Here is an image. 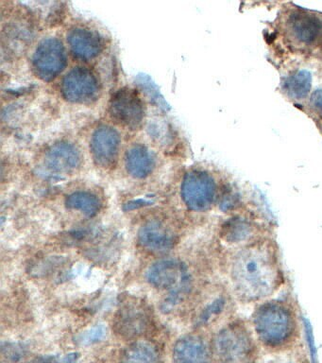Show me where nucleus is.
<instances>
[{
	"label": "nucleus",
	"instance_id": "obj_1",
	"mask_svg": "<svg viewBox=\"0 0 322 363\" xmlns=\"http://www.w3.org/2000/svg\"><path fill=\"white\" fill-rule=\"evenodd\" d=\"M229 278L236 302L250 305L273 296L284 284L276 243L265 237L234 249L229 266Z\"/></svg>",
	"mask_w": 322,
	"mask_h": 363
},
{
	"label": "nucleus",
	"instance_id": "obj_2",
	"mask_svg": "<svg viewBox=\"0 0 322 363\" xmlns=\"http://www.w3.org/2000/svg\"><path fill=\"white\" fill-rule=\"evenodd\" d=\"M260 345L270 351L290 347L299 336L296 306L287 299H270L257 303L250 320Z\"/></svg>",
	"mask_w": 322,
	"mask_h": 363
},
{
	"label": "nucleus",
	"instance_id": "obj_3",
	"mask_svg": "<svg viewBox=\"0 0 322 363\" xmlns=\"http://www.w3.org/2000/svg\"><path fill=\"white\" fill-rule=\"evenodd\" d=\"M257 342L250 320L234 318L214 335V354L220 363H255L258 357Z\"/></svg>",
	"mask_w": 322,
	"mask_h": 363
},
{
	"label": "nucleus",
	"instance_id": "obj_4",
	"mask_svg": "<svg viewBox=\"0 0 322 363\" xmlns=\"http://www.w3.org/2000/svg\"><path fill=\"white\" fill-rule=\"evenodd\" d=\"M148 280L159 289H168L171 294L166 301V311L173 308L189 291L190 274L185 264L174 259L158 261L149 268Z\"/></svg>",
	"mask_w": 322,
	"mask_h": 363
},
{
	"label": "nucleus",
	"instance_id": "obj_5",
	"mask_svg": "<svg viewBox=\"0 0 322 363\" xmlns=\"http://www.w3.org/2000/svg\"><path fill=\"white\" fill-rule=\"evenodd\" d=\"M67 52L57 37L42 39L32 57V67L36 77L44 82H52L67 68Z\"/></svg>",
	"mask_w": 322,
	"mask_h": 363
},
{
	"label": "nucleus",
	"instance_id": "obj_6",
	"mask_svg": "<svg viewBox=\"0 0 322 363\" xmlns=\"http://www.w3.org/2000/svg\"><path fill=\"white\" fill-rule=\"evenodd\" d=\"M217 192L216 180L205 170L195 169L186 173L180 186L183 203L192 211L210 209L216 201Z\"/></svg>",
	"mask_w": 322,
	"mask_h": 363
},
{
	"label": "nucleus",
	"instance_id": "obj_7",
	"mask_svg": "<svg viewBox=\"0 0 322 363\" xmlns=\"http://www.w3.org/2000/svg\"><path fill=\"white\" fill-rule=\"evenodd\" d=\"M112 121L124 129H139L145 118V106L139 94L134 89L123 87L112 96L109 102Z\"/></svg>",
	"mask_w": 322,
	"mask_h": 363
},
{
	"label": "nucleus",
	"instance_id": "obj_8",
	"mask_svg": "<svg viewBox=\"0 0 322 363\" xmlns=\"http://www.w3.org/2000/svg\"><path fill=\"white\" fill-rule=\"evenodd\" d=\"M100 92L98 76L88 67H73L61 82L62 96L72 104H92L97 101Z\"/></svg>",
	"mask_w": 322,
	"mask_h": 363
},
{
	"label": "nucleus",
	"instance_id": "obj_9",
	"mask_svg": "<svg viewBox=\"0 0 322 363\" xmlns=\"http://www.w3.org/2000/svg\"><path fill=\"white\" fill-rule=\"evenodd\" d=\"M83 160V153L77 145L62 140L47 147L43 155V166L53 174H69L80 169Z\"/></svg>",
	"mask_w": 322,
	"mask_h": 363
},
{
	"label": "nucleus",
	"instance_id": "obj_10",
	"mask_svg": "<svg viewBox=\"0 0 322 363\" xmlns=\"http://www.w3.org/2000/svg\"><path fill=\"white\" fill-rule=\"evenodd\" d=\"M121 138L120 133L109 125H101L93 133L90 152L98 167L108 169L117 164L120 156Z\"/></svg>",
	"mask_w": 322,
	"mask_h": 363
},
{
	"label": "nucleus",
	"instance_id": "obj_11",
	"mask_svg": "<svg viewBox=\"0 0 322 363\" xmlns=\"http://www.w3.org/2000/svg\"><path fill=\"white\" fill-rule=\"evenodd\" d=\"M67 41L72 55L84 62L97 58L105 47L100 33L86 26L72 28L67 33Z\"/></svg>",
	"mask_w": 322,
	"mask_h": 363
},
{
	"label": "nucleus",
	"instance_id": "obj_12",
	"mask_svg": "<svg viewBox=\"0 0 322 363\" xmlns=\"http://www.w3.org/2000/svg\"><path fill=\"white\" fill-rule=\"evenodd\" d=\"M287 28L296 42L312 45L322 37V18L312 11L296 10L288 16Z\"/></svg>",
	"mask_w": 322,
	"mask_h": 363
},
{
	"label": "nucleus",
	"instance_id": "obj_13",
	"mask_svg": "<svg viewBox=\"0 0 322 363\" xmlns=\"http://www.w3.org/2000/svg\"><path fill=\"white\" fill-rule=\"evenodd\" d=\"M220 238L225 243L237 249L265 237H262L261 229L255 223L244 216L236 215L223 223Z\"/></svg>",
	"mask_w": 322,
	"mask_h": 363
},
{
	"label": "nucleus",
	"instance_id": "obj_14",
	"mask_svg": "<svg viewBox=\"0 0 322 363\" xmlns=\"http://www.w3.org/2000/svg\"><path fill=\"white\" fill-rule=\"evenodd\" d=\"M214 349L202 337L186 335L174 345V363H213Z\"/></svg>",
	"mask_w": 322,
	"mask_h": 363
},
{
	"label": "nucleus",
	"instance_id": "obj_15",
	"mask_svg": "<svg viewBox=\"0 0 322 363\" xmlns=\"http://www.w3.org/2000/svg\"><path fill=\"white\" fill-rule=\"evenodd\" d=\"M149 318L145 306L141 303H126L115 317V331L125 337H139L149 326Z\"/></svg>",
	"mask_w": 322,
	"mask_h": 363
},
{
	"label": "nucleus",
	"instance_id": "obj_16",
	"mask_svg": "<svg viewBox=\"0 0 322 363\" xmlns=\"http://www.w3.org/2000/svg\"><path fill=\"white\" fill-rule=\"evenodd\" d=\"M140 245L152 252L171 251L176 243L174 233L158 220H151L144 223L138 233Z\"/></svg>",
	"mask_w": 322,
	"mask_h": 363
},
{
	"label": "nucleus",
	"instance_id": "obj_17",
	"mask_svg": "<svg viewBox=\"0 0 322 363\" xmlns=\"http://www.w3.org/2000/svg\"><path fill=\"white\" fill-rule=\"evenodd\" d=\"M236 302L231 291L220 289L200 311L196 320L197 326L210 325L222 318L231 320L234 312L236 313Z\"/></svg>",
	"mask_w": 322,
	"mask_h": 363
},
{
	"label": "nucleus",
	"instance_id": "obj_18",
	"mask_svg": "<svg viewBox=\"0 0 322 363\" xmlns=\"http://www.w3.org/2000/svg\"><path fill=\"white\" fill-rule=\"evenodd\" d=\"M124 163L132 177L144 179L151 175L156 167L157 157L151 149L143 144H134L127 150Z\"/></svg>",
	"mask_w": 322,
	"mask_h": 363
},
{
	"label": "nucleus",
	"instance_id": "obj_19",
	"mask_svg": "<svg viewBox=\"0 0 322 363\" xmlns=\"http://www.w3.org/2000/svg\"><path fill=\"white\" fill-rule=\"evenodd\" d=\"M160 354L151 342H135L130 345L121 354V363H159Z\"/></svg>",
	"mask_w": 322,
	"mask_h": 363
},
{
	"label": "nucleus",
	"instance_id": "obj_20",
	"mask_svg": "<svg viewBox=\"0 0 322 363\" xmlns=\"http://www.w3.org/2000/svg\"><path fill=\"white\" fill-rule=\"evenodd\" d=\"M312 86V75L308 70L295 71L287 76L282 84V89L288 98L293 101H302L310 93Z\"/></svg>",
	"mask_w": 322,
	"mask_h": 363
},
{
	"label": "nucleus",
	"instance_id": "obj_21",
	"mask_svg": "<svg viewBox=\"0 0 322 363\" xmlns=\"http://www.w3.org/2000/svg\"><path fill=\"white\" fill-rule=\"evenodd\" d=\"M66 204L69 209L83 213L88 217L97 215L101 207L98 196L86 190H78L67 196Z\"/></svg>",
	"mask_w": 322,
	"mask_h": 363
},
{
	"label": "nucleus",
	"instance_id": "obj_22",
	"mask_svg": "<svg viewBox=\"0 0 322 363\" xmlns=\"http://www.w3.org/2000/svg\"><path fill=\"white\" fill-rule=\"evenodd\" d=\"M107 328L103 325L94 326L79 335L77 342L80 345L88 346L101 342L106 337Z\"/></svg>",
	"mask_w": 322,
	"mask_h": 363
},
{
	"label": "nucleus",
	"instance_id": "obj_23",
	"mask_svg": "<svg viewBox=\"0 0 322 363\" xmlns=\"http://www.w3.org/2000/svg\"><path fill=\"white\" fill-rule=\"evenodd\" d=\"M239 203L240 197L238 192L236 190L228 189L222 196L220 207H222V211H230V210L236 208Z\"/></svg>",
	"mask_w": 322,
	"mask_h": 363
},
{
	"label": "nucleus",
	"instance_id": "obj_24",
	"mask_svg": "<svg viewBox=\"0 0 322 363\" xmlns=\"http://www.w3.org/2000/svg\"><path fill=\"white\" fill-rule=\"evenodd\" d=\"M2 353L8 359L18 362L24 357L25 349L16 343H7L6 346L2 347Z\"/></svg>",
	"mask_w": 322,
	"mask_h": 363
},
{
	"label": "nucleus",
	"instance_id": "obj_25",
	"mask_svg": "<svg viewBox=\"0 0 322 363\" xmlns=\"http://www.w3.org/2000/svg\"><path fill=\"white\" fill-rule=\"evenodd\" d=\"M310 104L314 110L322 113V89L316 90L310 99Z\"/></svg>",
	"mask_w": 322,
	"mask_h": 363
},
{
	"label": "nucleus",
	"instance_id": "obj_26",
	"mask_svg": "<svg viewBox=\"0 0 322 363\" xmlns=\"http://www.w3.org/2000/svg\"><path fill=\"white\" fill-rule=\"evenodd\" d=\"M80 354L78 353H70L66 356L61 357L60 363H77Z\"/></svg>",
	"mask_w": 322,
	"mask_h": 363
}]
</instances>
